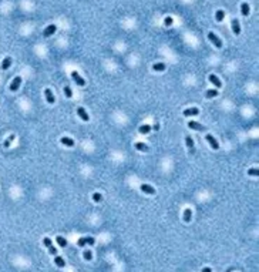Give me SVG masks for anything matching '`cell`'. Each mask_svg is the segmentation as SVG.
Masks as SVG:
<instances>
[{
    "label": "cell",
    "instance_id": "obj_22",
    "mask_svg": "<svg viewBox=\"0 0 259 272\" xmlns=\"http://www.w3.org/2000/svg\"><path fill=\"white\" fill-rule=\"evenodd\" d=\"M54 262H56V265H57L58 268H63V266L66 265L64 259H63L61 256H58V255H56V258H54Z\"/></svg>",
    "mask_w": 259,
    "mask_h": 272
},
{
    "label": "cell",
    "instance_id": "obj_2",
    "mask_svg": "<svg viewBox=\"0 0 259 272\" xmlns=\"http://www.w3.org/2000/svg\"><path fill=\"white\" fill-rule=\"evenodd\" d=\"M71 77H73V80H74V81H76L78 85H84V84H86V80H84V79H83V77H81L78 73H77V71H71Z\"/></svg>",
    "mask_w": 259,
    "mask_h": 272
},
{
    "label": "cell",
    "instance_id": "obj_1",
    "mask_svg": "<svg viewBox=\"0 0 259 272\" xmlns=\"http://www.w3.org/2000/svg\"><path fill=\"white\" fill-rule=\"evenodd\" d=\"M208 39H209V40L214 43V46H215V47H218V49H221V47H222V41H221V39H219L216 34L214 33V32H209V33H208Z\"/></svg>",
    "mask_w": 259,
    "mask_h": 272
},
{
    "label": "cell",
    "instance_id": "obj_20",
    "mask_svg": "<svg viewBox=\"0 0 259 272\" xmlns=\"http://www.w3.org/2000/svg\"><path fill=\"white\" fill-rule=\"evenodd\" d=\"M241 13L243 16H249V4L248 3H242L241 4Z\"/></svg>",
    "mask_w": 259,
    "mask_h": 272
},
{
    "label": "cell",
    "instance_id": "obj_23",
    "mask_svg": "<svg viewBox=\"0 0 259 272\" xmlns=\"http://www.w3.org/2000/svg\"><path fill=\"white\" fill-rule=\"evenodd\" d=\"M150 131H151V125H148V124L139 125V133H141V134H148Z\"/></svg>",
    "mask_w": 259,
    "mask_h": 272
},
{
    "label": "cell",
    "instance_id": "obj_4",
    "mask_svg": "<svg viewBox=\"0 0 259 272\" xmlns=\"http://www.w3.org/2000/svg\"><path fill=\"white\" fill-rule=\"evenodd\" d=\"M188 127L192 128V130H196V131H205V125L196 123V121H190L188 123Z\"/></svg>",
    "mask_w": 259,
    "mask_h": 272
},
{
    "label": "cell",
    "instance_id": "obj_10",
    "mask_svg": "<svg viewBox=\"0 0 259 272\" xmlns=\"http://www.w3.org/2000/svg\"><path fill=\"white\" fill-rule=\"evenodd\" d=\"M44 96H46V100L50 103V104H54V94H53V91L50 90V88H46L44 90Z\"/></svg>",
    "mask_w": 259,
    "mask_h": 272
},
{
    "label": "cell",
    "instance_id": "obj_13",
    "mask_svg": "<svg viewBox=\"0 0 259 272\" xmlns=\"http://www.w3.org/2000/svg\"><path fill=\"white\" fill-rule=\"evenodd\" d=\"M60 143H61L63 145H66V147H74V140H71L69 137H63V138L60 140Z\"/></svg>",
    "mask_w": 259,
    "mask_h": 272
},
{
    "label": "cell",
    "instance_id": "obj_3",
    "mask_svg": "<svg viewBox=\"0 0 259 272\" xmlns=\"http://www.w3.org/2000/svg\"><path fill=\"white\" fill-rule=\"evenodd\" d=\"M207 141L211 144V147H212V150H218L219 148V144H218V141L215 140V137L212 136V134H207Z\"/></svg>",
    "mask_w": 259,
    "mask_h": 272
},
{
    "label": "cell",
    "instance_id": "obj_14",
    "mask_svg": "<svg viewBox=\"0 0 259 272\" xmlns=\"http://www.w3.org/2000/svg\"><path fill=\"white\" fill-rule=\"evenodd\" d=\"M185 143H187V147L190 148V153L194 154V148H195V145H194V140H192L190 136H187L185 137Z\"/></svg>",
    "mask_w": 259,
    "mask_h": 272
},
{
    "label": "cell",
    "instance_id": "obj_12",
    "mask_svg": "<svg viewBox=\"0 0 259 272\" xmlns=\"http://www.w3.org/2000/svg\"><path fill=\"white\" fill-rule=\"evenodd\" d=\"M56 30H57V26H56V24H50L49 27L44 29V33L43 34H44L46 37H49V36H52V34L56 33Z\"/></svg>",
    "mask_w": 259,
    "mask_h": 272
},
{
    "label": "cell",
    "instance_id": "obj_24",
    "mask_svg": "<svg viewBox=\"0 0 259 272\" xmlns=\"http://www.w3.org/2000/svg\"><path fill=\"white\" fill-rule=\"evenodd\" d=\"M153 68H154L155 71H164V70H165V64H164V63H155V64L153 66Z\"/></svg>",
    "mask_w": 259,
    "mask_h": 272
},
{
    "label": "cell",
    "instance_id": "obj_32",
    "mask_svg": "<svg viewBox=\"0 0 259 272\" xmlns=\"http://www.w3.org/2000/svg\"><path fill=\"white\" fill-rule=\"evenodd\" d=\"M47 248H49V252H50L52 255H54V256L57 255V249H56V248H54L53 245H50V247H47Z\"/></svg>",
    "mask_w": 259,
    "mask_h": 272
},
{
    "label": "cell",
    "instance_id": "obj_30",
    "mask_svg": "<svg viewBox=\"0 0 259 272\" xmlns=\"http://www.w3.org/2000/svg\"><path fill=\"white\" fill-rule=\"evenodd\" d=\"M248 174H249V175H255V177H258V175H259V170H258V168H251V170L248 171Z\"/></svg>",
    "mask_w": 259,
    "mask_h": 272
},
{
    "label": "cell",
    "instance_id": "obj_18",
    "mask_svg": "<svg viewBox=\"0 0 259 272\" xmlns=\"http://www.w3.org/2000/svg\"><path fill=\"white\" fill-rule=\"evenodd\" d=\"M182 218H184V221H185V222H190L191 221V218H192V211H191L190 208H187V209L184 211Z\"/></svg>",
    "mask_w": 259,
    "mask_h": 272
},
{
    "label": "cell",
    "instance_id": "obj_16",
    "mask_svg": "<svg viewBox=\"0 0 259 272\" xmlns=\"http://www.w3.org/2000/svg\"><path fill=\"white\" fill-rule=\"evenodd\" d=\"M12 61H13L12 57H6V59L1 61V68H3V70H7V68L12 66Z\"/></svg>",
    "mask_w": 259,
    "mask_h": 272
},
{
    "label": "cell",
    "instance_id": "obj_15",
    "mask_svg": "<svg viewBox=\"0 0 259 272\" xmlns=\"http://www.w3.org/2000/svg\"><path fill=\"white\" fill-rule=\"evenodd\" d=\"M56 242H57V245H58L60 248H66V247H67V239L64 238V237H60V235H58V237L56 238Z\"/></svg>",
    "mask_w": 259,
    "mask_h": 272
},
{
    "label": "cell",
    "instance_id": "obj_34",
    "mask_svg": "<svg viewBox=\"0 0 259 272\" xmlns=\"http://www.w3.org/2000/svg\"><path fill=\"white\" fill-rule=\"evenodd\" d=\"M77 245H78V247H84V245H86V239L80 238L78 241H77Z\"/></svg>",
    "mask_w": 259,
    "mask_h": 272
},
{
    "label": "cell",
    "instance_id": "obj_9",
    "mask_svg": "<svg viewBox=\"0 0 259 272\" xmlns=\"http://www.w3.org/2000/svg\"><path fill=\"white\" fill-rule=\"evenodd\" d=\"M141 191L145 192V194H148V195H154V194H155V189L151 187V185H148V184H142V185H141Z\"/></svg>",
    "mask_w": 259,
    "mask_h": 272
},
{
    "label": "cell",
    "instance_id": "obj_21",
    "mask_svg": "<svg viewBox=\"0 0 259 272\" xmlns=\"http://www.w3.org/2000/svg\"><path fill=\"white\" fill-rule=\"evenodd\" d=\"M134 147H135L138 151H144V153H145V151H148V145H147V144H144V143H135V145H134Z\"/></svg>",
    "mask_w": 259,
    "mask_h": 272
},
{
    "label": "cell",
    "instance_id": "obj_29",
    "mask_svg": "<svg viewBox=\"0 0 259 272\" xmlns=\"http://www.w3.org/2000/svg\"><path fill=\"white\" fill-rule=\"evenodd\" d=\"M164 24L167 26V27H170V26H172V17H165V20H164Z\"/></svg>",
    "mask_w": 259,
    "mask_h": 272
},
{
    "label": "cell",
    "instance_id": "obj_35",
    "mask_svg": "<svg viewBox=\"0 0 259 272\" xmlns=\"http://www.w3.org/2000/svg\"><path fill=\"white\" fill-rule=\"evenodd\" d=\"M202 271H204V272H211V271H212V269H211V268H208V266H207V268H204Z\"/></svg>",
    "mask_w": 259,
    "mask_h": 272
},
{
    "label": "cell",
    "instance_id": "obj_33",
    "mask_svg": "<svg viewBox=\"0 0 259 272\" xmlns=\"http://www.w3.org/2000/svg\"><path fill=\"white\" fill-rule=\"evenodd\" d=\"M43 244H44L46 247H50V245H52V239L49 238V237H46V238H43Z\"/></svg>",
    "mask_w": 259,
    "mask_h": 272
},
{
    "label": "cell",
    "instance_id": "obj_7",
    "mask_svg": "<svg viewBox=\"0 0 259 272\" xmlns=\"http://www.w3.org/2000/svg\"><path fill=\"white\" fill-rule=\"evenodd\" d=\"M208 80L212 83V84L215 85V87H218V88H221L222 87V83H221V80L215 76V74H209V77H208Z\"/></svg>",
    "mask_w": 259,
    "mask_h": 272
},
{
    "label": "cell",
    "instance_id": "obj_5",
    "mask_svg": "<svg viewBox=\"0 0 259 272\" xmlns=\"http://www.w3.org/2000/svg\"><path fill=\"white\" fill-rule=\"evenodd\" d=\"M20 84H21V77H19V76L14 77V80H13L12 84H10V91H17Z\"/></svg>",
    "mask_w": 259,
    "mask_h": 272
},
{
    "label": "cell",
    "instance_id": "obj_36",
    "mask_svg": "<svg viewBox=\"0 0 259 272\" xmlns=\"http://www.w3.org/2000/svg\"><path fill=\"white\" fill-rule=\"evenodd\" d=\"M154 130H159V125H158V124H154Z\"/></svg>",
    "mask_w": 259,
    "mask_h": 272
},
{
    "label": "cell",
    "instance_id": "obj_6",
    "mask_svg": "<svg viewBox=\"0 0 259 272\" xmlns=\"http://www.w3.org/2000/svg\"><path fill=\"white\" fill-rule=\"evenodd\" d=\"M232 30H234V34H235V36H239V34H241V24H239L238 19H234V20H232Z\"/></svg>",
    "mask_w": 259,
    "mask_h": 272
},
{
    "label": "cell",
    "instance_id": "obj_17",
    "mask_svg": "<svg viewBox=\"0 0 259 272\" xmlns=\"http://www.w3.org/2000/svg\"><path fill=\"white\" fill-rule=\"evenodd\" d=\"M218 94H219V91H218V90L211 88V90H208L207 93H205V97H207V98H214V97H216Z\"/></svg>",
    "mask_w": 259,
    "mask_h": 272
},
{
    "label": "cell",
    "instance_id": "obj_11",
    "mask_svg": "<svg viewBox=\"0 0 259 272\" xmlns=\"http://www.w3.org/2000/svg\"><path fill=\"white\" fill-rule=\"evenodd\" d=\"M77 114L80 116V118L83 120V121H88V120H90L88 114H87V111L83 108V107H78V108H77Z\"/></svg>",
    "mask_w": 259,
    "mask_h": 272
},
{
    "label": "cell",
    "instance_id": "obj_25",
    "mask_svg": "<svg viewBox=\"0 0 259 272\" xmlns=\"http://www.w3.org/2000/svg\"><path fill=\"white\" fill-rule=\"evenodd\" d=\"M225 17V12L224 10H218L216 12V14H215V19H216V21H222Z\"/></svg>",
    "mask_w": 259,
    "mask_h": 272
},
{
    "label": "cell",
    "instance_id": "obj_19",
    "mask_svg": "<svg viewBox=\"0 0 259 272\" xmlns=\"http://www.w3.org/2000/svg\"><path fill=\"white\" fill-rule=\"evenodd\" d=\"M14 138H16V136H14V134H10V136H9V138H7V140L3 143V147H4V148H9V147L12 145V143L14 141Z\"/></svg>",
    "mask_w": 259,
    "mask_h": 272
},
{
    "label": "cell",
    "instance_id": "obj_31",
    "mask_svg": "<svg viewBox=\"0 0 259 272\" xmlns=\"http://www.w3.org/2000/svg\"><path fill=\"white\" fill-rule=\"evenodd\" d=\"M86 244H90V245H94L95 244V239L93 238V237H86Z\"/></svg>",
    "mask_w": 259,
    "mask_h": 272
},
{
    "label": "cell",
    "instance_id": "obj_28",
    "mask_svg": "<svg viewBox=\"0 0 259 272\" xmlns=\"http://www.w3.org/2000/svg\"><path fill=\"white\" fill-rule=\"evenodd\" d=\"M64 94H66V97H69V98L73 96V91H71V88H70L69 85H66V87H64Z\"/></svg>",
    "mask_w": 259,
    "mask_h": 272
},
{
    "label": "cell",
    "instance_id": "obj_8",
    "mask_svg": "<svg viewBox=\"0 0 259 272\" xmlns=\"http://www.w3.org/2000/svg\"><path fill=\"white\" fill-rule=\"evenodd\" d=\"M185 117H190V116H198L199 114V110L196 108V107H192V108H187V110H184V113H182Z\"/></svg>",
    "mask_w": 259,
    "mask_h": 272
},
{
    "label": "cell",
    "instance_id": "obj_27",
    "mask_svg": "<svg viewBox=\"0 0 259 272\" xmlns=\"http://www.w3.org/2000/svg\"><path fill=\"white\" fill-rule=\"evenodd\" d=\"M83 256H84V259H87V261H90V259H93V252H91L90 249H87V251H84V254H83Z\"/></svg>",
    "mask_w": 259,
    "mask_h": 272
},
{
    "label": "cell",
    "instance_id": "obj_26",
    "mask_svg": "<svg viewBox=\"0 0 259 272\" xmlns=\"http://www.w3.org/2000/svg\"><path fill=\"white\" fill-rule=\"evenodd\" d=\"M103 200V195L100 194V192H94L93 194V201H95V202H100Z\"/></svg>",
    "mask_w": 259,
    "mask_h": 272
}]
</instances>
